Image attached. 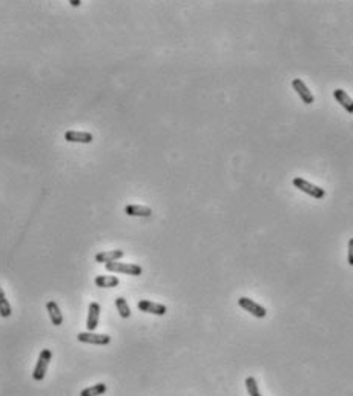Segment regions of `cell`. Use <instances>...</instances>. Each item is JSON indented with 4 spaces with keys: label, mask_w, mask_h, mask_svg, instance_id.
I'll return each mask as SVG.
<instances>
[{
    "label": "cell",
    "mask_w": 353,
    "mask_h": 396,
    "mask_svg": "<svg viewBox=\"0 0 353 396\" xmlns=\"http://www.w3.org/2000/svg\"><path fill=\"white\" fill-rule=\"evenodd\" d=\"M292 86H293V89L297 91V94L301 97V100L304 102V103H307V105H312L313 102H315V97H313V94L309 91V88H307V85L301 80V78H293L292 80Z\"/></svg>",
    "instance_id": "cell-7"
},
{
    "label": "cell",
    "mask_w": 353,
    "mask_h": 396,
    "mask_svg": "<svg viewBox=\"0 0 353 396\" xmlns=\"http://www.w3.org/2000/svg\"><path fill=\"white\" fill-rule=\"evenodd\" d=\"M125 213L129 216H151L152 215V209L148 206H140V204H128L125 207Z\"/></svg>",
    "instance_id": "cell-11"
},
{
    "label": "cell",
    "mask_w": 353,
    "mask_h": 396,
    "mask_svg": "<svg viewBox=\"0 0 353 396\" xmlns=\"http://www.w3.org/2000/svg\"><path fill=\"white\" fill-rule=\"evenodd\" d=\"M334 97L337 98V102L349 112L353 114V100L349 97V94L344 89H335L334 91Z\"/></svg>",
    "instance_id": "cell-14"
},
{
    "label": "cell",
    "mask_w": 353,
    "mask_h": 396,
    "mask_svg": "<svg viewBox=\"0 0 353 396\" xmlns=\"http://www.w3.org/2000/svg\"><path fill=\"white\" fill-rule=\"evenodd\" d=\"M244 384H246V390H247L249 396H261L260 390H258V383H257V380L253 377L246 378Z\"/></svg>",
    "instance_id": "cell-18"
},
{
    "label": "cell",
    "mask_w": 353,
    "mask_h": 396,
    "mask_svg": "<svg viewBox=\"0 0 353 396\" xmlns=\"http://www.w3.org/2000/svg\"><path fill=\"white\" fill-rule=\"evenodd\" d=\"M11 313H12L11 306H9V303H8V300H6V296H5L3 289L0 287V316H2V318H9Z\"/></svg>",
    "instance_id": "cell-17"
},
{
    "label": "cell",
    "mask_w": 353,
    "mask_h": 396,
    "mask_svg": "<svg viewBox=\"0 0 353 396\" xmlns=\"http://www.w3.org/2000/svg\"><path fill=\"white\" fill-rule=\"evenodd\" d=\"M46 310H48V315H49L51 323L54 326H62L63 324V315H62L60 307L57 306L55 301H48L46 303Z\"/></svg>",
    "instance_id": "cell-12"
},
{
    "label": "cell",
    "mask_w": 353,
    "mask_h": 396,
    "mask_svg": "<svg viewBox=\"0 0 353 396\" xmlns=\"http://www.w3.org/2000/svg\"><path fill=\"white\" fill-rule=\"evenodd\" d=\"M65 140L69 143H83V145H89L94 142V135L91 132H80V131H68L65 134Z\"/></svg>",
    "instance_id": "cell-9"
},
{
    "label": "cell",
    "mask_w": 353,
    "mask_h": 396,
    "mask_svg": "<svg viewBox=\"0 0 353 396\" xmlns=\"http://www.w3.org/2000/svg\"><path fill=\"white\" fill-rule=\"evenodd\" d=\"M238 304H240L241 309H244L246 312H249V313L253 315L255 318H264V316L267 315V310H266L263 306H260L258 303H255L253 300H250V298H247V296H241V298L238 300Z\"/></svg>",
    "instance_id": "cell-5"
},
{
    "label": "cell",
    "mask_w": 353,
    "mask_h": 396,
    "mask_svg": "<svg viewBox=\"0 0 353 396\" xmlns=\"http://www.w3.org/2000/svg\"><path fill=\"white\" fill-rule=\"evenodd\" d=\"M94 283H95L97 287L112 289V287H117L120 284V280L117 276H114V275H99V276H95Z\"/></svg>",
    "instance_id": "cell-13"
},
{
    "label": "cell",
    "mask_w": 353,
    "mask_h": 396,
    "mask_svg": "<svg viewBox=\"0 0 353 396\" xmlns=\"http://www.w3.org/2000/svg\"><path fill=\"white\" fill-rule=\"evenodd\" d=\"M125 252L120 250V249H115V250H105V252H99L95 255V261L97 263H102V264H106V263H114V261H119L120 258H123Z\"/></svg>",
    "instance_id": "cell-10"
},
{
    "label": "cell",
    "mask_w": 353,
    "mask_h": 396,
    "mask_svg": "<svg viewBox=\"0 0 353 396\" xmlns=\"http://www.w3.org/2000/svg\"><path fill=\"white\" fill-rule=\"evenodd\" d=\"M137 306H139V309H140L142 312L152 313V315H159V316H163V315L168 312V307H166L165 304L152 303V301H148V300H140Z\"/></svg>",
    "instance_id": "cell-6"
},
{
    "label": "cell",
    "mask_w": 353,
    "mask_h": 396,
    "mask_svg": "<svg viewBox=\"0 0 353 396\" xmlns=\"http://www.w3.org/2000/svg\"><path fill=\"white\" fill-rule=\"evenodd\" d=\"M115 307L119 310V315L123 318V320H128L131 316V309L128 306V301L123 298V296H117L115 298Z\"/></svg>",
    "instance_id": "cell-15"
},
{
    "label": "cell",
    "mask_w": 353,
    "mask_h": 396,
    "mask_svg": "<svg viewBox=\"0 0 353 396\" xmlns=\"http://www.w3.org/2000/svg\"><path fill=\"white\" fill-rule=\"evenodd\" d=\"M106 389H108L106 384L99 383V384H95V386H91V387L82 390V392H80V396H100L103 395V393H106Z\"/></svg>",
    "instance_id": "cell-16"
},
{
    "label": "cell",
    "mask_w": 353,
    "mask_h": 396,
    "mask_svg": "<svg viewBox=\"0 0 353 396\" xmlns=\"http://www.w3.org/2000/svg\"><path fill=\"white\" fill-rule=\"evenodd\" d=\"M106 270L109 272H115V273H125V275H132V276H139L143 273L142 266L139 264H131V263H106L105 264Z\"/></svg>",
    "instance_id": "cell-2"
},
{
    "label": "cell",
    "mask_w": 353,
    "mask_h": 396,
    "mask_svg": "<svg viewBox=\"0 0 353 396\" xmlns=\"http://www.w3.org/2000/svg\"><path fill=\"white\" fill-rule=\"evenodd\" d=\"M69 5H72V6H79V5H82V2H80V0H71V2H69Z\"/></svg>",
    "instance_id": "cell-20"
},
{
    "label": "cell",
    "mask_w": 353,
    "mask_h": 396,
    "mask_svg": "<svg viewBox=\"0 0 353 396\" xmlns=\"http://www.w3.org/2000/svg\"><path fill=\"white\" fill-rule=\"evenodd\" d=\"M347 260H349V264L353 266V238L349 240V255H347Z\"/></svg>",
    "instance_id": "cell-19"
},
{
    "label": "cell",
    "mask_w": 353,
    "mask_h": 396,
    "mask_svg": "<svg viewBox=\"0 0 353 396\" xmlns=\"http://www.w3.org/2000/svg\"><path fill=\"white\" fill-rule=\"evenodd\" d=\"M292 183H293V186H295L297 189H300L301 192H304V194H307V195H310V197L317 198V200H321V198H324V195H326V192H324L323 188L315 186V185L309 183L307 180H304V179H301V177L293 179Z\"/></svg>",
    "instance_id": "cell-3"
},
{
    "label": "cell",
    "mask_w": 353,
    "mask_h": 396,
    "mask_svg": "<svg viewBox=\"0 0 353 396\" xmlns=\"http://www.w3.org/2000/svg\"><path fill=\"white\" fill-rule=\"evenodd\" d=\"M77 340L80 343L86 344H95V346H108L111 343V336L105 333H94V332H80L77 335Z\"/></svg>",
    "instance_id": "cell-4"
},
{
    "label": "cell",
    "mask_w": 353,
    "mask_h": 396,
    "mask_svg": "<svg viewBox=\"0 0 353 396\" xmlns=\"http://www.w3.org/2000/svg\"><path fill=\"white\" fill-rule=\"evenodd\" d=\"M100 304L99 303H91L89 304V310H88V321H86V329L88 332H95L97 326H99V320H100Z\"/></svg>",
    "instance_id": "cell-8"
},
{
    "label": "cell",
    "mask_w": 353,
    "mask_h": 396,
    "mask_svg": "<svg viewBox=\"0 0 353 396\" xmlns=\"http://www.w3.org/2000/svg\"><path fill=\"white\" fill-rule=\"evenodd\" d=\"M52 358V352L49 349H43L38 355V360H37V364L32 370V380L34 381H43L46 372H48V366H49V361Z\"/></svg>",
    "instance_id": "cell-1"
}]
</instances>
